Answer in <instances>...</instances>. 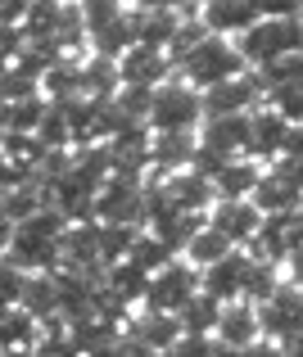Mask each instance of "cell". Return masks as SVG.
Returning <instances> with one entry per match:
<instances>
[{
  "label": "cell",
  "mask_w": 303,
  "mask_h": 357,
  "mask_svg": "<svg viewBox=\"0 0 303 357\" xmlns=\"http://www.w3.org/2000/svg\"><path fill=\"white\" fill-rule=\"evenodd\" d=\"M100 285L109 289L113 298H122L127 307H136L140 298H145V285H149V276L136 267V262H113V267H104V276H100Z\"/></svg>",
  "instance_id": "obj_23"
},
{
  "label": "cell",
  "mask_w": 303,
  "mask_h": 357,
  "mask_svg": "<svg viewBox=\"0 0 303 357\" xmlns=\"http://www.w3.org/2000/svg\"><path fill=\"white\" fill-rule=\"evenodd\" d=\"M113 91H118V63L104 59V54L82 59V96L87 100H113Z\"/></svg>",
  "instance_id": "obj_26"
},
{
  "label": "cell",
  "mask_w": 303,
  "mask_h": 357,
  "mask_svg": "<svg viewBox=\"0 0 303 357\" xmlns=\"http://www.w3.org/2000/svg\"><path fill=\"white\" fill-rule=\"evenodd\" d=\"M191 158H195V131H163V136L149 131V172L154 176L186 172Z\"/></svg>",
  "instance_id": "obj_19"
},
{
  "label": "cell",
  "mask_w": 303,
  "mask_h": 357,
  "mask_svg": "<svg viewBox=\"0 0 303 357\" xmlns=\"http://www.w3.org/2000/svg\"><path fill=\"white\" fill-rule=\"evenodd\" d=\"M200 289V271L191 267L186 258H172L163 271H154L149 276V285H145V312H163V317H177L182 312V303Z\"/></svg>",
  "instance_id": "obj_6"
},
{
  "label": "cell",
  "mask_w": 303,
  "mask_h": 357,
  "mask_svg": "<svg viewBox=\"0 0 303 357\" xmlns=\"http://www.w3.org/2000/svg\"><path fill=\"white\" fill-rule=\"evenodd\" d=\"M281 357H303V331H299V335H290V340L281 344Z\"/></svg>",
  "instance_id": "obj_43"
},
{
  "label": "cell",
  "mask_w": 303,
  "mask_h": 357,
  "mask_svg": "<svg viewBox=\"0 0 303 357\" xmlns=\"http://www.w3.org/2000/svg\"><path fill=\"white\" fill-rule=\"evenodd\" d=\"M200 227H204L200 213H177V208H149V213H145V231H149L154 240H163L172 253H182Z\"/></svg>",
  "instance_id": "obj_20"
},
{
  "label": "cell",
  "mask_w": 303,
  "mask_h": 357,
  "mask_svg": "<svg viewBox=\"0 0 303 357\" xmlns=\"http://www.w3.org/2000/svg\"><path fill=\"white\" fill-rule=\"evenodd\" d=\"M249 267H253L249 253H244V249H231L226 258H217L213 267L200 271V289H204L208 298H217V303H235V298H240V289H244Z\"/></svg>",
  "instance_id": "obj_10"
},
{
  "label": "cell",
  "mask_w": 303,
  "mask_h": 357,
  "mask_svg": "<svg viewBox=\"0 0 303 357\" xmlns=\"http://www.w3.org/2000/svg\"><path fill=\"white\" fill-rule=\"evenodd\" d=\"M27 357H82V353L68 344V335H64V326H59V331L36 335V344L27 349Z\"/></svg>",
  "instance_id": "obj_35"
},
{
  "label": "cell",
  "mask_w": 303,
  "mask_h": 357,
  "mask_svg": "<svg viewBox=\"0 0 303 357\" xmlns=\"http://www.w3.org/2000/svg\"><path fill=\"white\" fill-rule=\"evenodd\" d=\"M217 312H222V303L208 298L204 289H195V294L182 303V312H177V326H182V335H208V340H213Z\"/></svg>",
  "instance_id": "obj_24"
},
{
  "label": "cell",
  "mask_w": 303,
  "mask_h": 357,
  "mask_svg": "<svg viewBox=\"0 0 303 357\" xmlns=\"http://www.w3.org/2000/svg\"><path fill=\"white\" fill-rule=\"evenodd\" d=\"M200 122H204L200 91L186 86V82H163V86L149 96L145 127L154 131V136H163V131H195Z\"/></svg>",
  "instance_id": "obj_4"
},
{
  "label": "cell",
  "mask_w": 303,
  "mask_h": 357,
  "mask_svg": "<svg viewBox=\"0 0 303 357\" xmlns=\"http://www.w3.org/2000/svg\"><path fill=\"white\" fill-rule=\"evenodd\" d=\"M32 96H41V82L27 68H18V63H5V73H0V100L18 105V100H32Z\"/></svg>",
  "instance_id": "obj_31"
},
{
  "label": "cell",
  "mask_w": 303,
  "mask_h": 357,
  "mask_svg": "<svg viewBox=\"0 0 303 357\" xmlns=\"http://www.w3.org/2000/svg\"><path fill=\"white\" fill-rule=\"evenodd\" d=\"M263 340L258 335V312H253V303H244V298H235V303H222V312H217V326H213V344H222V349L240 353L244 344Z\"/></svg>",
  "instance_id": "obj_15"
},
{
  "label": "cell",
  "mask_w": 303,
  "mask_h": 357,
  "mask_svg": "<svg viewBox=\"0 0 303 357\" xmlns=\"http://www.w3.org/2000/svg\"><path fill=\"white\" fill-rule=\"evenodd\" d=\"M195 140H200L204 149H213L217 158H244V145H249V114L204 118Z\"/></svg>",
  "instance_id": "obj_14"
},
{
  "label": "cell",
  "mask_w": 303,
  "mask_h": 357,
  "mask_svg": "<svg viewBox=\"0 0 303 357\" xmlns=\"http://www.w3.org/2000/svg\"><path fill=\"white\" fill-rule=\"evenodd\" d=\"M276 285H281V267H272V262H253V267H249V276H244L240 298L258 307L263 298H272V294H276Z\"/></svg>",
  "instance_id": "obj_30"
},
{
  "label": "cell",
  "mask_w": 303,
  "mask_h": 357,
  "mask_svg": "<svg viewBox=\"0 0 303 357\" xmlns=\"http://www.w3.org/2000/svg\"><path fill=\"white\" fill-rule=\"evenodd\" d=\"M127 23H131V45H149V50L168 54L177 27H182V14L177 9H127Z\"/></svg>",
  "instance_id": "obj_16"
},
{
  "label": "cell",
  "mask_w": 303,
  "mask_h": 357,
  "mask_svg": "<svg viewBox=\"0 0 303 357\" xmlns=\"http://www.w3.org/2000/svg\"><path fill=\"white\" fill-rule=\"evenodd\" d=\"M36 344V321L23 307H0V353H27Z\"/></svg>",
  "instance_id": "obj_25"
},
{
  "label": "cell",
  "mask_w": 303,
  "mask_h": 357,
  "mask_svg": "<svg viewBox=\"0 0 303 357\" xmlns=\"http://www.w3.org/2000/svg\"><path fill=\"white\" fill-rule=\"evenodd\" d=\"M258 176H263L258 163H249V158H231V163H226L208 185H213V199H249L253 185H258Z\"/></svg>",
  "instance_id": "obj_22"
},
{
  "label": "cell",
  "mask_w": 303,
  "mask_h": 357,
  "mask_svg": "<svg viewBox=\"0 0 303 357\" xmlns=\"http://www.w3.org/2000/svg\"><path fill=\"white\" fill-rule=\"evenodd\" d=\"M68 222L54 208H36L27 222H14L5 240V262L18 267L23 276H41V271H59V240Z\"/></svg>",
  "instance_id": "obj_1"
},
{
  "label": "cell",
  "mask_w": 303,
  "mask_h": 357,
  "mask_svg": "<svg viewBox=\"0 0 303 357\" xmlns=\"http://www.w3.org/2000/svg\"><path fill=\"white\" fill-rule=\"evenodd\" d=\"M113 63H118V86L158 91L163 82H172V63H168V54L149 50V45H127Z\"/></svg>",
  "instance_id": "obj_9"
},
{
  "label": "cell",
  "mask_w": 303,
  "mask_h": 357,
  "mask_svg": "<svg viewBox=\"0 0 303 357\" xmlns=\"http://www.w3.org/2000/svg\"><path fill=\"white\" fill-rule=\"evenodd\" d=\"M235 357H281V344H272V340H253V344H244Z\"/></svg>",
  "instance_id": "obj_41"
},
{
  "label": "cell",
  "mask_w": 303,
  "mask_h": 357,
  "mask_svg": "<svg viewBox=\"0 0 303 357\" xmlns=\"http://www.w3.org/2000/svg\"><path fill=\"white\" fill-rule=\"evenodd\" d=\"M286 136H290V122L272 105L249 109V145H244V158H249V163H272V158H281Z\"/></svg>",
  "instance_id": "obj_11"
},
{
  "label": "cell",
  "mask_w": 303,
  "mask_h": 357,
  "mask_svg": "<svg viewBox=\"0 0 303 357\" xmlns=\"http://www.w3.org/2000/svg\"><path fill=\"white\" fill-rule=\"evenodd\" d=\"M18 294H23V271L0 258V307H18Z\"/></svg>",
  "instance_id": "obj_36"
},
{
  "label": "cell",
  "mask_w": 303,
  "mask_h": 357,
  "mask_svg": "<svg viewBox=\"0 0 303 357\" xmlns=\"http://www.w3.org/2000/svg\"><path fill=\"white\" fill-rule=\"evenodd\" d=\"M127 9H177V5H186V0H122Z\"/></svg>",
  "instance_id": "obj_42"
},
{
  "label": "cell",
  "mask_w": 303,
  "mask_h": 357,
  "mask_svg": "<svg viewBox=\"0 0 303 357\" xmlns=\"http://www.w3.org/2000/svg\"><path fill=\"white\" fill-rule=\"evenodd\" d=\"M91 218L100 227H145V181H122V176H109V181L96 190V213Z\"/></svg>",
  "instance_id": "obj_5"
},
{
  "label": "cell",
  "mask_w": 303,
  "mask_h": 357,
  "mask_svg": "<svg viewBox=\"0 0 303 357\" xmlns=\"http://www.w3.org/2000/svg\"><path fill=\"white\" fill-rule=\"evenodd\" d=\"M267 172H276L286 185H295V190L303 195V158H299V154H281V158H272Z\"/></svg>",
  "instance_id": "obj_37"
},
{
  "label": "cell",
  "mask_w": 303,
  "mask_h": 357,
  "mask_svg": "<svg viewBox=\"0 0 303 357\" xmlns=\"http://www.w3.org/2000/svg\"><path fill=\"white\" fill-rule=\"evenodd\" d=\"M18 307L32 317L45 331H59V276L54 271H41V276H23V294H18Z\"/></svg>",
  "instance_id": "obj_13"
},
{
  "label": "cell",
  "mask_w": 303,
  "mask_h": 357,
  "mask_svg": "<svg viewBox=\"0 0 303 357\" xmlns=\"http://www.w3.org/2000/svg\"><path fill=\"white\" fill-rule=\"evenodd\" d=\"M253 312H258V335H263V340L286 344L290 335L303 331V289H295V285H286V280H281L276 294L263 298Z\"/></svg>",
  "instance_id": "obj_7"
},
{
  "label": "cell",
  "mask_w": 303,
  "mask_h": 357,
  "mask_svg": "<svg viewBox=\"0 0 303 357\" xmlns=\"http://www.w3.org/2000/svg\"><path fill=\"white\" fill-rule=\"evenodd\" d=\"M253 18L258 14L249 9V0H204L200 5V27L208 36H222V41H235Z\"/></svg>",
  "instance_id": "obj_18"
},
{
  "label": "cell",
  "mask_w": 303,
  "mask_h": 357,
  "mask_svg": "<svg viewBox=\"0 0 303 357\" xmlns=\"http://www.w3.org/2000/svg\"><path fill=\"white\" fill-rule=\"evenodd\" d=\"M286 249H290V253H295V249H303V208L286 218Z\"/></svg>",
  "instance_id": "obj_39"
},
{
  "label": "cell",
  "mask_w": 303,
  "mask_h": 357,
  "mask_svg": "<svg viewBox=\"0 0 303 357\" xmlns=\"http://www.w3.org/2000/svg\"><path fill=\"white\" fill-rule=\"evenodd\" d=\"M172 68L182 73L186 86L208 91V86H217V82L240 77V73H244V59H240V50H235L231 41H222V36H200V41H195L191 50L172 63Z\"/></svg>",
  "instance_id": "obj_2"
},
{
  "label": "cell",
  "mask_w": 303,
  "mask_h": 357,
  "mask_svg": "<svg viewBox=\"0 0 303 357\" xmlns=\"http://www.w3.org/2000/svg\"><path fill=\"white\" fill-rule=\"evenodd\" d=\"M295 82H303V50L299 54H281V59H272V63H263V68H258L263 96H276V91L295 86Z\"/></svg>",
  "instance_id": "obj_27"
},
{
  "label": "cell",
  "mask_w": 303,
  "mask_h": 357,
  "mask_svg": "<svg viewBox=\"0 0 303 357\" xmlns=\"http://www.w3.org/2000/svg\"><path fill=\"white\" fill-rule=\"evenodd\" d=\"M172 258H177V253L168 249L163 240H154V236H149L145 227L136 231V240H131V249H127V262H136V267L145 271V276H154V271H163V267H168Z\"/></svg>",
  "instance_id": "obj_28"
},
{
  "label": "cell",
  "mask_w": 303,
  "mask_h": 357,
  "mask_svg": "<svg viewBox=\"0 0 303 357\" xmlns=\"http://www.w3.org/2000/svg\"><path fill=\"white\" fill-rule=\"evenodd\" d=\"M253 100H263V86L258 77H231V82H217V86L200 91V105H204V118H226V114H249Z\"/></svg>",
  "instance_id": "obj_12"
},
{
  "label": "cell",
  "mask_w": 303,
  "mask_h": 357,
  "mask_svg": "<svg viewBox=\"0 0 303 357\" xmlns=\"http://www.w3.org/2000/svg\"><path fill=\"white\" fill-rule=\"evenodd\" d=\"M231 45L240 50L244 63L263 68V63L281 59V54H299L303 50V27H299V18H253Z\"/></svg>",
  "instance_id": "obj_3"
},
{
  "label": "cell",
  "mask_w": 303,
  "mask_h": 357,
  "mask_svg": "<svg viewBox=\"0 0 303 357\" xmlns=\"http://www.w3.org/2000/svg\"><path fill=\"white\" fill-rule=\"evenodd\" d=\"M122 335H127L131 344H140V349L163 357L182 340V326H177V317H163V312H131L127 326H122Z\"/></svg>",
  "instance_id": "obj_17"
},
{
  "label": "cell",
  "mask_w": 303,
  "mask_h": 357,
  "mask_svg": "<svg viewBox=\"0 0 303 357\" xmlns=\"http://www.w3.org/2000/svg\"><path fill=\"white\" fill-rule=\"evenodd\" d=\"M182 253H186V262H191L195 271H204V267H213L217 258H226V253H231V244H226V240H222V236H217V231L204 222V227L191 236V244H186Z\"/></svg>",
  "instance_id": "obj_29"
},
{
  "label": "cell",
  "mask_w": 303,
  "mask_h": 357,
  "mask_svg": "<svg viewBox=\"0 0 303 357\" xmlns=\"http://www.w3.org/2000/svg\"><path fill=\"white\" fill-rule=\"evenodd\" d=\"M295 5L299 0H249V9L258 18H295Z\"/></svg>",
  "instance_id": "obj_38"
},
{
  "label": "cell",
  "mask_w": 303,
  "mask_h": 357,
  "mask_svg": "<svg viewBox=\"0 0 303 357\" xmlns=\"http://www.w3.org/2000/svg\"><path fill=\"white\" fill-rule=\"evenodd\" d=\"M272 100V109H276L281 118L290 122V127H303V82H295V86H286V91H276V96H267Z\"/></svg>",
  "instance_id": "obj_34"
},
{
  "label": "cell",
  "mask_w": 303,
  "mask_h": 357,
  "mask_svg": "<svg viewBox=\"0 0 303 357\" xmlns=\"http://www.w3.org/2000/svg\"><path fill=\"white\" fill-rule=\"evenodd\" d=\"M286 285H295V289H303V249H295V253H286Z\"/></svg>",
  "instance_id": "obj_40"
},
{
  "label": "cell",
  "mask_w": 303,
  "mask_h": 357,
  "mask_svg": "<svg viewBox=\"0 0 303 357\" xmlns=\"http://www.w3.org/2000/svg\"><path fill=\"white\" fill-rule=\"evenodd\" d=\"M45 114V96H32V100H18V105H9V131L5 136H32L36 122Z\"/></svg>",
  "instance_id": "obj_32"
},
{
  "label": "cell",
  "mask_w": 303,
  "mask_h": 357,
  "mask_svg": "<svg viewBox=\"0 0 303 357\" xmlns=\"http://www.w3.org/2000/svg\"><path fill=\"white\" fill-rule=\"evenodd\" d=\"M5 131H9V105L0 100V136H5Z\"/></svg>",
  "instance_id": "obj_44"
},
{
  "label": "cell",
  "mask_w": 303,
  "mask_h": 357,
  "mask_svg": "<svg viewBox=\"0 0 303 357\" xmlns=\"http://www.w3.org/2000/svg\"><path fill=\"white\" fill-rule=\"evenodd\" d=\"M249 204L263 213V218H290V213L303 208V195L295 190V185H286L276 172H267V167H263V176H258V185H253Z\"/></svg>",
  "instance_id": "obj_21"
},
{
  "label": "cell",
  "mask_w": 303,
  "mask_h": 357,
  "mask_svg": "<svg viewBox=\"0 0 303 357\" xmlns=\"http://www.w3.org/2000/svg\"><path fill=\"white\" fill-rule=\"evenodd\" d=\"M195 5H204V0H195Z\"/></svg>",
  "instance_id": "obj_45"
},
{
  "label": "cell",
  "mask_w": 303,
  "mask_h": 357,
  "mask_svg": "<svg viewBox=\"0 0 303 357\" xmlns=\"http://www.w3.org/2000/svg\"><path fill=\"white\" fill-rule=\"evenodd\" d=\"M204 222L217 231L231 249H244L253 236H258V227H263V213L253 208L249 199H213V208L204 213Z\"/></svg>",
  "instance_id": "obj_8"
},
{
  "label": "cell",
  "mask_w": 303,
  "mask_h": 357,
  "mask_svg": "<svg viewBox=\"0 0 303 357\" xmlns=\"http://www.w3.org/2000/svg\"><path fill=\"white\" fill-rule=\"evenodd\" d=\"M131 240H136V227H100V262L113 267V262L127 258Z\"/></svg>",
  "instance_id": "obj_33"
}]
</instances>
